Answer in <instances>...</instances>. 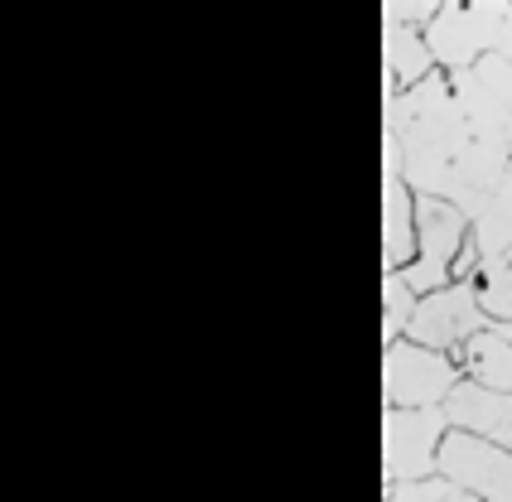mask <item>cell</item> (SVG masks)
Listing matches in <instances>:
<instances>
[{"label":"cell","instance_id":"cell-1","mask_svg":"<svg viewBox=\"0 0 512 502\" xmlns=\"http://www.w3.org/2000/svg\"><path fill=\"white\" fill-rule=\"evenodd\" d=\"M382 136L397 140L401 179L411 184V194L445 198L469 223L484 213L512 165L503 145L474 136L450 92V73L440 68L411 92H382Z\"/></svg>","mask_w":512,"mask_h":502},{"label":"cell","instance_id":"cell-2","mask_svg":"<svg viewBox=\"0 0 512 502\" xmlns=\"http://www.w3.org/2000/svg\"><path fill=\"white\" fill-rule=\"evenodd\" d=\"M512 25L508 0H445L440 15L426 25L430 58L440 73H459L474 68L479 58L498 54Z\"/></svg>","mask_w":512,"mask_h":502},{"label":"cell","instance_id":"cell-3","mask_svg":"<svg viewBox=\"0 0 512 502\" xmlns=\"http://www.w3.org/2000/svg\"><path fill=\"white\" fill-rule=\"evenodd\" d=\"M459 382H464V372L450 353L421 348L411 338L382 348V406H397V411L445 406Z\"/></svg>","mask_w":512,"mask_h":502},{"label":"cell","instance_id":"cell-4","mask_svg":"<svg viewBox=\"0 0 512 502\" xmlns=\"http://www.w3.org/2000/svg\"><path fill=\"white\" fill-rule=\"evenodd\" d=\"M445 435H450L445 406H426V411L382 406V483H426V478H435Z\"/></svg>","mask_w":512,"mask_h":502},{"label":"cell","instance_id":"cell-5","mask_svg":"<svg viewBox=\"0 0 512 502\" xmlns=\"http://www.w3.org/2000/svg\"><path fill=\"white\" fill-rule=\"evenodd\" d=\"M474 237V223L459 213L455 203L445 198L416 194V261L397 271L416 295H435L450 285V271H455V256L464 251V242Z\"/></svg>","mask_w":512,"mask_h":502},{"label":"cell","instance_id":"cell-6","mask_svg":"<svg viewBox=\"0 0 512 502\" xmlns=\"http://www.w3.org/2000/svg\"><path fill=\"white\" fill-rule=\"evenodd\" d=\"M488 319L484 305H479V285H445L435 295H421L416 305V319H411V343L421 348H435V353H450L455 358L459 348L474 334H484Z\"/></svg>","mask_w":512,"mask_h":502},{"label":"cell","instance_id":"cell-7","mask_svg":"<svg viewBox=\"0 0 512 502\" xmlns=\"http://www.w3.org/2000/svg\"><path fill=\"white\" fill-rule=\"evenodd\" d=\"M435 474L459 483L464 493H474L479 502H512V449H498L488 440L450 430L445 445H440Z\"/></svg>","mask_w":512,"mask_h":502},{"label":"cell","instance_id":"cell-8","mask_svg":"<svg viewBox=\"0 0 512 502\" xmlns=\"http://www.w3.org/2000/svg\"><path fill=\"white\" fill-rule=\"evenodd\" d=\"M416 261V194L401 179V150L382 136V276H397Z\"/></svg>","mask_w":512,"mask_h":502},{"label":"cell","instance_id":"cell-9","mask_svg":"<svg viewBox=\"0 0 512 502\" xmlns=\"http://www.w3.org/2000/svg\"><path fill=\"white\" fill-rule=\"evenodd\" d=\"M445 420L459 435L512 449V391H488L479 382H459L445 401Z\"/></svg>","mask_w":512,"mask_h":502},{"label":"cell","instance_id":"cell-10","mask_svg":"<svg viewBox=\"0 0 512 502\" xmlns=\"http://www.w3.org/2000/svg\"><path fill=\"white\" fill-rule=\"evenodd\" d=\"M435 73L426 29H411L382 15V92H411Z\"/></svg>","mask_w":512,"mask_h":502},{"label":"cell","instance_id":"cell-11","mask_svg":"<svg viewBox=\"0 0 512 502\" xmlns=\"http://www.w3.org/2000/svg\"><path fill=\"white\" fill-rule=\"evenodd\" d=\"M464 382H479L488 391H512V338L498 334V324H488L484 334H474L455 353Z\"/></svg>","mask_w":512,"mask_h":502},{"label":"cell","instance_id":"cell-12","mask_svg":"<svg viewBox=\"0 0 512 502\" xmlns=\"http://www.w3.org/2000/svg\"><path fill=\"white\" fill-rule=\"evenodd\" d=\"M474 242L484 251V261L512 251V165L503 174V184L493 189V198L484 203V213L474 218Z\"/></svg>","mask_w":512,"mask_h":502},{"label":"cell","instance_id":"cell-13","mask_svg":"<svg viewBox=\"0 0 512 502\" xmlns=\"http://www.w3.org/2000/svg\"><path fill=\"white\" fill-rule=\"evenodd\" d=\"M474 285H479V305H484L488 319L493 324H512V251L484 261Z\"/></svg>","mask_w":512,"mask_h":502},{"label":"cell","instance_id":"cell-14","mask_svg":"<svg viewBox=\"0 0 512 502\" xmlns=\"http://www.w3.org/2000/svg\"><path fill=\"white\" fill-rule=\"evenodd\" d=\"M416 305H421V295H416L406 280L382 276V348H387V343H401V338L411 334Z\"/></svg>","mask_w":512,"mask_h":502},{"label":"cell","instance_id":"cell-15","mask_svg":"<svg viewBox=\"0 0 512 502\" xmlns=\"http://www.w3.org/2000/svg\"><path fill=\"white\" fill-rule=\"evenodd\" d=\"M382 502H479L450 478H426V483H382Z\"/></svg>","mask_w":512,"mask_h":502},{"label":"cell","instance_id":"cell-16","mask_svg":"<svg viewBox=\"0 0 512 502\" xmlns=\"http://www.w3.org/2000/svg\"><path fill=\"white\" fill-rule=\"evenodd\" d=\"M382 15L387 20H401V25H411V29H426L435 15H440V0H416V5H406V0H387L382 5Z\"/></svg>","mask_w":512,"mask_h":502},{"label":"cell","instance_id":"cell-17","mask_svg":"<svg viewBox=\"0 0 512 502\" xmlns=\"http://www.w3.org/2000/svg\"><path fill=\"white\" fill-rule=\"evenodd\" d=\"M498 334H503V338H512V324H498Z\"/></svg>","mask_w":512,"mask_h":502},{"label":"cell","instance_id":"cell-18","mask_svg":"<svg viewBox=\"0 0 512 502\" xmlns=\"http://www.w3.org/2000/svg\"><path fill=\"white\" fill-rule=\"evenodd\" d=\"M508 155H512V126H508Z\"/></svg>","mask_w":512,"mask_h":502}]
</instances>
